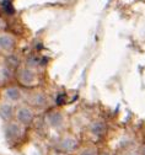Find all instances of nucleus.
I'll return each mask as SVG.
<instances>
[{
	"label": "nucleus",
	"instance_id": "7ed1b4c3",
	"mask_svg": "<svg viewBox=\"0 0 145 155\" xmlns=\"http://www.w3.org/2000/svg\"><path fill=\"white\" fill-rule=\"evenodd\" d=\"M3 8L5 9V11L8 14H14V8L11 5L10 2H8V0H5V2H3Z\"/></svg>",
	"mask_w": 145,
	"mask_h": 155
},
{
	"label": "nucleus",
	"instance_id": "f257e3e1",
	"mask_svg": "<svg viewBox=\"0 0 145 155\" xmlns=\"http://www.w3.org/2000/svg\"><path fill=\"white\" fill-rule=\"evenodd\" d=\"M12 40L9 36H2L0 37V47L4 49H10L12 47Z\"/></svg>",
	"mask_w": 145,
	"mask_h": 155
},
{
	"label": "nucleus",
	"instance_id": "f03ea898",
	"mask_svg": "<svg viewBox=\"0 0 145 155\" xmlns=\"http://www.w3.org/2000/svg\"><path fill=\"white\" fill-rule=\"evenodd\" d=\"M18 117H20V120H21L22 122H28V121L31 120V114L28 113L27 110H22L21 112H20Z\"/></svg>",
	"mask_w": 145,
	"mask_h": 155
}]
</instances>
